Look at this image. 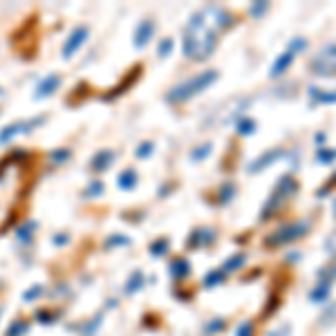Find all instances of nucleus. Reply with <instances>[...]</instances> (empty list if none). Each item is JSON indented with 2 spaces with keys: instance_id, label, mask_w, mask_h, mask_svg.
Returning <instances> with one entry per match:
<instances>
[{
  "instance_id": "39",
  "label": "nucleus",
  "mask_w": 336,
  "mask_h": 336,
  "mask_svg": "<svg viewBox=\"0 0 336 336\" xmlns=\"http://www.w3.org/2000/svg\"><path fill=\"white\" fill-rule=\"evenodd\" d=\"M325 139H327L325 132H318V134H316V143H325Z\"/></svg>"
},
{
  "instance_id": "38",
  "label": "nucleus",
  "mask_w": 336,
  "mask_h": 336,
  "mask_svg": "<svg viewBox=\"0 0 336 336\" xmlns=\"http://www.w3.org/2000/svg\"><path fill=\"white\" fill-rule=\"evenodd\" d=\"M99 191H101V184H94L92 188H88V193H90V195H97Z\"/></svg>"
},
{
  "instance_id": "3",
  "label": "nucleus",
  "mask_w": 336,
  "mask_h": 336,
  "mask_svg": "<svg viewBox=\"0 0 336 336\" xmlns=\"http://www.w3.org/2000/svg\"><path fill=\"white\" fill-rule=\"evenodd\" d=\"M296 191H298V182H296L291 175H285V177H280L276 182V186H273L271 195H269L267 204L262 206V213H260V220H269L273 213H276L278 209H282L285 206V202L289 200L291 195H296Z\"/></svg>"
},
{
  "instance_id": "41",
  "label": "nucleus",
  "mask_w": 336,
  "mask_h": 336,
  "mask_svg": "<svg viewBox=\"0 0 336 336\" xmlns=\"http://www.w3.org/2000/svg\"><path fill=\"white\" fill-rule=\"evenodd\" d=\"M332 211H334V218H336V200H334V206H332Z\"/></svg>"
},
{
  "instance_id": "7",
  "label": "nucleus",
  "mask_w": 336,
  "mask_h": 336,
  "mask_svg": "<svg viewBox=\"0 0 336 336\" xmlns=\"http://www.w3.org/2000/svg\"><path fill=\"white\" fill-rule=\"evenodd\" d=\"M85 38H88V29H85V27H76V29L70 34V38L65 40V45H63V56L72 58V54L85 43Z\"/></svg>"
},
{
  "instance_id": "30",
  "label": "nucleus",
  "mask_w": 336,
  "mask_h": 336,
  "mask_svg": "<svg viewBox=\"0 0 336 336\" xmlns=\"http://www.w3.org/2000/svg\"><path fill=\"white\" fill-rule=\"evenodd\" d=\"M325 251L330 255H336V233H332V235H327V240H325Z\"/></svg>"
},
{
  "instance_id": "6",
  "label": "nucleus",
  "mask_w": 336,
  "mask_h": 336,
  "mask_svg": "<svg viewBox=\"0 0 336 336\" xmlns=\"http://www.w3.org/2000/svg\"><path fill=\"white\" fill-rule=\"evenodd\" d=\"M280 157H287V150L285 148H271V150H267V152H262L260 157H255L253 161H251L249 166H246V173H251V175H255V173H262L267 166H271V164H276Z\"/></svg>"
},
{
  "instance_id": "31",
  "label": "nucleus",
  "mask_w": 336,
  "mask_h": 336,
  "mask_svg": "<svg viewBox=\"0 0 336 336\" xmlns=\"http://www.w3.org/2000/svg\"><path fill=\"white\" fill-rule=\"evenodd\" d=\"M235 336H253V323H242L235 330Z\"/></svg>"
},
{
  "instance_id": "5",
  "label": "nucleus",
  "mask_w": 336,
  "mask_h": 336,
  "mask_svg": "<svg viewBox=\"0 0 336 336\" xmlns=\"http://www.w3.org/2000/svg\"><path fill=\"white\" fill-rule=\"evenodd\" d=\"M309 70L314 76H321V79H332L336 76V43H327L323 45L316 52V56L309 63Z\"/></svg>"
},
{
  "instance_id": "32",
  "label": "nucleus",
  "mask_w": 336,
  "mask_h": 336,
  "mask_svg": "<svg viewBox=\"0 0 336 336\" xmlns=\"http://www.w3.org/2000/svg\"><path fill=\"white\" fill-rule=\"evenodd\" d=\"M224 330V321H211L209 327H204V334H213V332H222Z\"/></svg>"
},
{
  "instance_id": "20",
  "label": "nucleus",
  "mask_w": 336,
  "mask_h": 336,
  "mask_svg": "<svg viewBox=\"0 0 336 336\" xmlns=\"http://www.w3.org/2000/svg\"><path fill=\"white\" fill-rule=\"evenodd\" d=\"M134 182H137V175H134V170H125V173H121L119 177V188H132Z\"/></svg>"
},
{
  "instance_id": "14",
  "label": "nucleus",
  "mask_w": 336,
  "mask_h": 336,
  "mask_svg": "<svg viewBox=\"0 0 336 336\" xmlns=\"http://www.w3.org/2000/svg\"><path fill=\"white\" fill-rule=\"evenodd\" d=\"M188 271H191V264H188L184 258L175 260V262L170 264V273H173L175 278H186V276H188Z\"/></svg>"
},
{
  "instance_id": "16",
  "label": "nucleus",
  "mask_w": 336,
  "mask_h": 336,
  "mask_svg": "<svg viewBox=\"0 0 336 336\" xmlns=\"http://www.w3.org/2000/svg\"><path fill=\"white\" fill-rule=\"evenodd\" d=\"M110 161H112V152L103 150V152H99V155L94 157L92 168L94 170H103V168H108V166H110Z\"/></svg>"
},
{
  "instance_id": "37",
  "label": "nucleus",
  "mask_w": 336,
  "mask_h": 336,
  "mask_svg": "<svg viewBox=\"0 0 336 336\" xmlns=\"http://www.w3.org/2000/svg\"><path fill=\"white\" fill-rule=\"evenodd\" d=\"M285 334H289V327H282L280 332H269L267 336H285Z\"/></svg>"
},
{
  "instance_id": "23",
  "label": "nucleus",
  "mask_w": 336,
  "mask_h": 336,
  "mask_svg": "<svg viewBox=\"0 0 336 336\" xmlns=\"http://www.w3.org/2000/svg\"><path fill=\"white\" fill-rule=\"evenodd\" d=\"M233 195H235V186H233L231 182L224 184L222 191H220V202H222V204H226V202L233 200Z\"/></svg>"
},
{
  "instance_id": "22",
  "label": "nucleus",
  "mask_w": 336,
  "mask_h": 336,
  "mask_svg": "<svg viewBox=\"0 0 336 336\" xmlns=\"http://www.w3.org/2000/svg\"><path fill=\"white\" fill-rule=\"evenodd\" d=\"M22 130V123H13V125H7V128L2 130V132H0V141H9V139L13 137V134H18Z\"/></svg>"
},
{
  "instance_id": "1",
  "label": "nucleus",
  "mask_w": 336,
  "mask_h": 336,
  "mask_svg": "<svg viewBox=\"0 0 336 336\" xmlns=\"http://www.w3.org/2000/svg\"><path fill=\"white\" fill-rule=\"evenodd\" d=\"M215 45H218V34L206 27L204 11L195 13L186 27V36H184V54L193 61H206L213 54Z\"/></svg>"
},
{
  "instance_id": "4",
  "label": "nucleus",
  "mask_w": 336,
  "mask_h": 336,
  "mask_svg": "<svg viewBox=\"0 0 336 336\" xmlns=\"http://www.w3.org/2000/svg\"><path fill=\"white\" fill-rule=\"evenodd\" d=\"M309 226L312 224L305 222V220H298V222H289V224H282L280 228H276V231L271 233V235H267V240H264V244L267 246H285V244H291V242L300 240V237H305L309 233Z\"/></svg>"
},
{
  "instance_id": "25",
  "label": "nucleus",
  "mask_w": 336,
  "mask_h": 336,
  "mask_svg": "<svg viewBox=\"0 0 336 336\" xmlns=\"http://www.w3.org/2000/svg\"><path fill=\"white\" fill-rule=\"evenodd\" d=\"M267 9H269V2L260 0V2H253V4H251V9H249V11H251V16H253V18H260L264 11H267Z\"/></svg>"
},
{
  "instance_id": "33",
  "label": "nucleus",
  "mask_w": 336,
  "mask_h": 336,
  "mask_svg": "<svg viewBox=\"0 0 336 336\" xmlns=\"http://www.w3.org/2000/svg\"><path fill=\"white\" fill-rule=\"evenodd\" d=\"M31 228H34V222H27L25 226H22L20 231H18V237L27 242V240H29V237H31V235H29V233H31Z\"/></svg>"
},
{
  "instance_id": "27",
  "label": "nucleus",
  "mask_w": 336,
  "mask_h": 336,
  "mask_svg": "<svg viewBox=\"0 0 336 336\" xmlns=\"http://www.w3.org/2000/svg\"><path fill=\"white\" fill-rule=\"evenodd\" d=\"M173 38H164V40H161V43H159V49H157V52H159V56H168V54L170 52H173Z\"/></svg>"
},
{
  "instance_id": "26",
  "label": "nucleus",
  "mask_w": 336,
  "mask_h": 336,
  "mask_svg": "<svg viewBox=\"0 0 336 336\" xmlns=\"http://www.w3.org/2000/svg\"><path fill=\"white\" fill-rule=\"evenodd\" d=\"M318 278H321L323 282H327V285H330V282H332V280H334V278H336V264H334V267L321 269V273H318Z\"/></svg>"
},
{
  "instance_id": "15",
  "label": "nucleus",
  "mask_w": 336,
  "mask_h": 336,
  "mask_svg": "<svg viewBox=\"0 0 336 336\" xmlns=\"http://www.w3.org/2000/svg\"><path fill=\"white\" fill-rule=\"evenodd\" d=\"M327 296H330V285H327V282H323L316 289L309 291V300H312V303H323V300H327Z\"/></svg>"
},
{
  "instance_id": "17",
  "label": "nucleus",
  "mask_w": 336,
  "mask_h": 336,
  "mask_svg": "<svg viewBox=\"0 0 336 336\" xmlns=\"http://www.w3.org/2000/svg\"><path fill=\"white\" fill-rule=\"evenodd\" d=\"M334 159H336V150H330V148H325V146H318V150H316L318 164H332Z\"/></svg>"
},
{
  "instance_id": "12",
  "label": "nucleus",
  "mask_w": 336,
  "mask_h": 336,
  "mask_svg": "<svg viewBox=\"0 0 336 336\" xmlns=\"http://www.w3.org/2000/svg\"><path fill=\"white\" fill-rule=\"evenodd\" d=\"M244 262H246V253H235V255H231V258L224 262L222 273L226 276V273H231V271H237V269H240Z\"/></svg>"
},
{
  "instance_id": "34",
  "label": "nucleus",
  "mask_w": 336,
  "mask_h": 336,
  "mask_svg": "<svg viewBox=\"0 0 336 336\" xmlns=\"http://www.w3.org/2000/svg\"><path fill=\"white\" fill-rule=\"evenodd\" d=\"M152 152V143H141V148L137 150V157H148Z\"/></svg>"
},
{
  "instance_id": "28",
  "label": "nucleus",
  "mask_w": 336,
  "mask_h": 336,
  "mask_svg": "<svg viewBox=\"0 0 336 336\" xmlns=\"http://www.w3.org/2000/svg\"><path fill=\"white\" fill-rule=\"evenodd\" d=\"M141 282H143V276H141V273H132V278H130V282H128V291H130V294H132V291H137L139 289V287H141Z\"/></svg>"
},
{
  "instance_id": "8",
  "label": "nucleus",
  "mask_w": 336,
  "mask_h": 336,
  "mask_svg": "<svg viewBox=\"0 0 336 336\" xmlns=\"http://www.w3.org/2000/svg\"><path fill=\"white\" fill-rule=\"evenodd\" d=\"M294 56L296 54H291V52H282L280 56H276V61H273L271 67H269V76H271V79H280V76L291 67Z\"/></svg>"
},
{
  "instance_id": "29",
  "label": "nucleus",
  "mask_w": 336,
  "mask_h": 336,
  "mask_svg": "<svg viewBox=\"0 0 336 336\" xmlns=\"http://www.w3.org/2000/svg\"><path fill=\"white\" fill-rule=\"evenodd\" d=\"M166 249H168V240H157L155 244L150 246L152 255H161V253H166Z\"/></svg>"
},
{
  "instance_id": "19",
  "label": "nucleus",
  "mask_w": 336,
  "mask_h": 336,
  "mask_svg": "<svg viewBox=\"0 0 336 336\" xmlns=\"http://www.w3.org/2000/svg\"><path fill=\"white\" fill-rule=\"evenodd\" d=\"M211 150H213V143H204V146L195 148V150L191 152V159H193V161H202V159H206V157L211 155Z\"/></svg>"
},
{
  "instance_id": "9",
  "label": "nucleus",
  "mask_w": 336,
  "mask_h": 336,
  "mask_svg": "<svg viewBox=\"0 0 336 336\" xmlns=\"http://www.w3.org/2000/svg\"><path fill=\"white\" fill-rule=\"evenodd\" d=\"M61 85V76H56V74H49L47 79H43L38 83V88H36V94L34 97L36 99H45V97H49V94L54 92V90Z\"/></svg>"
},
{
  "instance_id": "40",
  "label": "nucleus",
  "mask_w": 336,
  "mask_h": 336,
  "mask_svg": "<svg viewBox=\"0 0 336 336\" xmlns=\"http://www.w3.org/2000/svg\"><path fill=\"white\" fill-rule=\"evenodd\" d=\"M63 157H67V150H61V152H56V155H52V159H63Z\"/></svg>"
},
{
  "instance_id": "13",
  "label": "nucleus",
  "mask_w": 336,
  "mask_h": 336,
  "mask_svg": "<svg viewBox=\"0 0 336 336\" xmlns=\"http://www.w3.org/2000/svg\"><path fill=\"white\" fill-rule=\"evenodd\" d=\"M213 240H215V233L211 231V228H200V231H195V233H193L191 244L202 246V244H211Z\"/></svg>"
},
{
  "instance_id": "21",
  "label": "nucleus",
  "mask_w": 336,
  "mask_h": 336,
  "mask_svg": "<svg viewBox=\"0 0 336 336\" xmlns=\"http://www.w3.org/2000/svg\"><path fill=\"white\" fill-rule=\"evenodd\" d=\"M305 49H307V40L300 38V36H296V38L289 40V47H287V52L296 54V52H305Z\"/></svg>"
},
{
  "instance_id": "36",
  "label": "nucleus",
  "mask_w": 336,
  "mask_h": 336,
  "mask_svg": "<svg viewBox=\"0 0 336 336\" xmlns=\"http://www.w3.org/2000/svg\"><path fill=\"white\" fill-rule=\"evenodd\" d=\"M34 296H40V287H31V291H27L25 294V300H31Z\"/></svg>"
},
{
  "instance_id": "10",
  "label": "nucleus",
  "mask_w": 336,
  "mask_h": 336,
  "mask_svg": "<svg viewBox=\"0 0 336 336\" xmlns=\"http://www.w3.org/2000/svg\"><path fill=\"white\" fill-rule=\"evenodd\" d=\"M152 31H155V22L152 20L139 22L137 31H134V45H137V47H143V45L152 38Z\"/></svg>"
},
{
  "instance_id": "24",
  "label": "nucleus",
  "mask_w": 336,
  "mask_h": 336,
  "mask_svg": "<svg viewBox=\"0 0 336 336\" xmlns=\"http://www.w3.org/2000/svg\"><path fill=\"white\" fill-rule=\"evenodd\" d=\"M222 280H224V273H222V269H220V271H211L209 276L204 278V285L206 287H213V285H220Z\"/></svg>"
},
{
  "instance_id": "35",
  "label": "nucleus",
  "mask_w": 336,
  "mask_h": 336,
  "mask_svg": "<svg viewBox=\"0 0 336 336\" xmlns=\"http://www.w3.org/2000/svg\"><path fill=\"white\" fill-rule=\"evenodd\" d=\"M106 244L108 246H112V244H128V237H112V240H108Z\"/></svg>"
},
{
  "instance_id": "2",
  "label": "nucleus",
  "mask_w": 336,
  "mask_h": 336,
  "mask_svg": "<svg viewBox=\"0 0 336 336\" xmlns=\"http://www.w3.org/2000/svg\"><path fill=\"white\" fill-rule=\"evenodd\" d=\"M215 81H218V72H215V70H206V72H202V74L193 76V79L184 81V83H179L177 88L170 90L168 101H188V99L202 94L206 88H209V85H213Z\"/></svg>"
},
{
  "instance_id": "42",
  "label": "nucleus",
  "mask_w": 336,
  "mask_h": 336,
  "mask_svg": "<svg viewBox=\"0 0 336 336\" xmlns=\"http://www.w3.org/2000/svg\"><path fill=\"white\" fill-rule=\"evenodd\" d=\"M0 94H2V90H0Z\"/></svg>"
},
{
  "instance_id": "11",
  "label": "nucleus",
  "mask_w": 336,
  "mask_h": 336,
  "mask_svg": "<svg viewBox=\"0 0 336 336\" xmlns=\"http://www.w3.org/2000/svg\"><path fill=\"white\" fill-rule=\"evenodd\" d=\"M309 97H312L314 103H336V90L309 88Z\"/></svg>"
},
{
  "instance_id": "18",
  "label": "nucleus",
  "mask_w": 336,
  "mask_h": 336,
  "mask_svg": "<svg viewBox=\"0 0 336 336\" xmlns=\"http://www.w3.org/2000/svg\"><path fill=\"white\" fill-rule=\"evenodd\" d=\"M235 128H237V134H244V137H246V134H253L255 132V121L253 119H240Z\"/></svg>"
}]
</instances>
